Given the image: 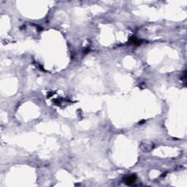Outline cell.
<instances>
[{
  "instance_id": "obj_1",
  "label": "cell",
  "mask_w": 187,
  "mask_h": 187,
  "mask_svg": "<svg viewBox=\"0 0 187 187\" xmlns=\"http://www.w3.org/2000/svg\"><path fill=\"white\" fill-rule=\"evenodd\" d=\"M140 149L142 150L144 153H149L152 151L154 148V143L150 142V141H143L140 145Z\"/></svg>"
},
{
  "instance_id": "obj_2",
  "label": "cell",
  "mask_w": 187,
  "mask_h": 187,
  "mask_svg": "<svg viewBox=\"0 0 187 187\" xmlns=\"http://www.w3.org/2000/svg\"><path fill=\"white\" fill-rule=\"evenodd\" d=\"M136 176L135 175H131V176H127L124 178V183L127 185H132L135 182Z\"/></svg>"
}]
</instances>
